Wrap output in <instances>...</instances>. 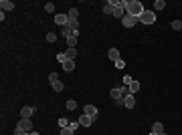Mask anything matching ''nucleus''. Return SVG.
<instances>
[{"mask_svg":"<svg viewBox=\"0 0 182 135\" xmlns=\"http://www.w3.org/2000/svg\"><path fill=\"white\" fill-rule=\"evenodd\" d=\"M144 10H146V8H144V4H142L140 0H127V6H125V12H127V14H134V16L140 18V16L144 14Z\"/></svg>","mask_w":182,"mask_h":135,"instance_id":"obj_1","label":"nucleus"},{"mask_svg":"<svg viewBox=\"0 0 182 135\" xmlns=\"http://www.w3.org/2000/svg\"><path fill=\"white\" fill-rule=\"evenodd\" d=\"M140 22H144V24H154L156 22V14H154V12L152 10H144V14H142V16H140Z\"/></svg>","mask_w":182,"mask_h":135,"instance_id":"obj_2","label":"nucleus"},{"mask_svg":"<svg viewBox=\"0 0 182 135\" xmlns=\"http://www.w3.org/2000/svg\"><path fill=\"white\" fill-rule=\"evenodd\" d=\"M138 20H140L138 16H134V14H127V12H125V16L122 18V24H124L125 28H132V26H134Z\"/></svg>","mask_w":182,"mask_h":135,"instance_id":"obj_3","label":"nucleus"},{"mask_svg":"<svg viewBox=\"0 0 182 135\" xmlns=\"http://www.w3.org/2000/svg\"><path fill=\"white\" fill-rule=\"evenodd\" d=\"M16 129H18V131L31 133V131H33V121H31V119H20V123L16 125Z\"/></svg>","mask_w":182,"mask_h":135,"instance_id":"obj_4","label":"nucleus"},{"mask_svg":"<svg viewBox=\"0 0 182 135\" xmlns=\"http://www.w3.org/2000/svg\"><path fill=\"white\" fill-rule=\"evenodd\" d=\"M83 115L95 119V117H97V107H95V105H85V107H83Z\"/></svg>","mask_w":182,"mask_h":135,"instance_id":"obj_5","label":"nucleus"},{"mask_svg":"<svg viewBox=\"0 0 182 135\" xmlns=\"http://www.w3.org/2000/svg\"><path fill=\"white\" fill-rule=\"evenodd\" d=\"M122 105H125L127 109H134V105H136V99H134V95L130 93V95H125L124 99H122Z\"/></svg>","mask_w":182,"mask_h":135,"instance_id":"obj_6","label":"nucleus"},{"mask_svg":"<svg viewBox=\"0 0 182 135\" xmlns=\"http://www.w3.org/2000/svg\"><path fill=\"white\" fill-rule=\"evenodd\" d=\"M55 22L63 28V26H67V24H69V16H67V14H57V16H55Z\"/></svg>","mask_w":182,"mask_h":135,"instance_id":"obj_7","label":"nucleus"},{"mask_svg":"<svg viewBox=\"0 0 182 135\" xmlns=\"http://www.w3.org/2000/svg\"><path fill=\"white\" fill-rule=\"evenodd\" d=\"M33 115H34V107H23L20 109V117L23 119H31Z\"/></svg>","mask_w":182,"mask_h":135,"instance_id":"obj_8","label":"nucleus"},{"mask_svg":"<svg viewBox=\"0 0 182 135\" xmlns=\"http://www.w3.org/2000/svg\"><path fill=\"white\" fill-rule=\"evenodd\" d=\"M109 95H111V99H115L117 103H122V99H124V93H122L119 87H117V89H111V91H109Z\"/></svg>","mask_w":182,"mask_h":135,"instance_id":"obj_9","label":"nucleus"},{"mask_svg":"<svg viewBox=\"0 0 182 135\" xmlns=\"http://www.w3.org/2000/svg\"><path fill=\"white\" fill-rule=\"evenodd\" d=\"M114 16H115V18H124V16H125V8L122 6V4H117V6L114 8Z\"/></svg>","mask_w":182,"mask_h":135,"instance_id":"obj_10","label":"nucleus"},{"mask_svg":"<svg viewBox=\"0 0 182 135\" xmlns=\"http://www.w3.org/2000/svg\"><path fill=\"white\" fill-rule=\"evenodd\" d=\"M77 38H79V32H73V34H71V36L67 38L69 48H75V45H77Z\"/></svg>","mask_w":182,"mask_h":135,"instance_id":"obj_11","label":"nucleus"},{"mask_svg":"<svg viewBox=\"0 0 182 135\" xmlns=\"http://www.w3.org/2000/svg\"><path fill=\"white\" fill-rule=\"evenodd\" d=\"M0 8H2V12L12 10V8H14V2H12V0H2V2H0Z\"/></svg>","mask_w":182,"mask_h":135,"instance_id":"obj_12","label":"nucleus"},{"mask_svg":"<svg viewBox=\"0 0 182 135\" xmlns=\"http://www.w3.org/2000/svg\"><path fill=\"white\" fill-rule=\"evenodd\" d=\"M91 123H93V119L87 117V115H81V117H79V125H81V127H89Z\"/></svg>","mask_w":182,"mask_h":135,"instance_id":"obj_13","label":"nucleus"},{"mask_svg":"<svg viewBox=\"0 0 182 135\" xmlns=\"http://www.w3.org/2000/svg\"><path fill=\"white\" fill-rule=\"evenodd\" d=\"M63 71H67V73L75 71V61H71V58H69V61H65V63H63Z\"/></svg>","mask_w":182,"mask_h":135,"instance_id":"obj_14","label":"nucleus"},{"mask_svg":"<svg viewBox=\"0 0 182 135\" xmlns=\"http://www.w3.org/2000/svg\"><path fill=\"white\" fill-rule=\"evenodd\" d=\"M103 12H105V14H114V2H111V0L103 2Z\"/></svg>","mask_w":182,"mask_h":135,"instance_id":"obj_15","label":"nucleus"},{"mask_svg":"<svg viewBox=\"0 0 182 135\" xmlns=\"http://www.w3.org/2000/svg\"><path fill=\"white\" fill-rule=\"evenodd\" d=\"M152 131H154V133H156V135H160V133H164L166 129H164V125L160 123V121H156V123L152 125Z\"/></svg>","mask_w":182,"mask_h":135,"instance_id":"obj_16","label":"nucleus"},{"mask_svg":"<svg viewBox=\"0 0 182 135\" xmlns=\"http://www.w3.org/2000/svg\"><path fill=\"white\" fill-rule=\"evenodd\" d=\"M107 56L115 63V61H119V51H117V48H109V51H107Z\"/></svg>","mask_w":182,"mask_h":135,"instance_id":"obj_17","label":"nucleus"},{"mask_svg":"<svg viewBox=\"0 0 182 135\" xmlns=\"http://www.w3.org/2000/svg\"><path fill=\"white\" fill-rule=\"evenodd\" d=\"M140 87H142V85H140V81H132V85H130V93H132V95H134V93H138V91H140Z\"/></svg>","mask_w":182,"mask_h":135,"instance_id":"obj_18","label":"nucleus"},{"mask_svg":"<svg viewBox=\"0 0 182 135\" xmlns=\"http://www.w3.org/2000/svg\"><path fill=\"white\" fill-rule=\"evenodd\" d=\"M67 16H69V20H77V16H79V10H77V8H71Z\"/></svg>","mask_w":182,"mask_h":135,"instance_id":"obj_19","label":"nucleus"},{"mask_svg":"<svg viewBox=\"0 0 182 135\" xmlns=\"http://www.w3.org/2000/svg\"><path fill=\"white\" fill-rule=\"evenodd\" d=\"M67 26L71 28V30H73V32H79V22H77V20H69Z\"/></svg>","mask_w":182,"mask_h":135,"instance_id":"obj_20","label":"nucleus"},{"mask_svg":"<svg viewBox=\"0 0 182 135\" xmlns=\"http://www.w3.org/2000/svg\"><path fill=\"white\" fill-rule=\"evenodd\" d=\"M65 55H67V58L75 61V56H77V51H75V48H67V53H65Z\"/></svg>","mask_w":182,"mask_h":135,"instance_id":"obj_21","label":"nucleus"},{"mask_svg":"<svg viewBox=\"0 0 182 135\" xmlns=\"http://www.w3.org/2000/svg\"><path fill=\"white\" fill-rule=\"evenodd\" d=\"M154 8H156V10H162V8H166V2H164V0H156V2H154Z\"/></svg>","mask_w":182,"mask_h":135,"instance_id":"obj_22","label":"nucleus"},{"mask_svg":"<svg viewBox=\"0 0 182 135\" xmlns=\"http://www.w3.org/2000/svg\"><path fill=\"white\" fill-rule=\"evenodd\" d=\"M53 89L57 91V93H61V91L65 89V85H63V83H61V81H57V83H53Z\"/></svg>","mask_w":182,"mask_h":135,"instance_id":"obj_23","label":"nucleus"},{"mask_svg":"<svg viewBox=\"0 0 182 135\" xmlns=\"http://www.w3.org/2000/svg\"><path fill=\"white\" fill-rule=\"evenodd\" d=\"M61 32H63V36H65V38H69V36L73 34V30H71L69 26H63V28H61Z\"/></svg>","mask_w":182,"mask_h":135,"instance_id":"obj_24","label":"nucleus"},{"mask_svg":"<svg viewBox=\"0 0 182 135\" xmlns=\"http://www.w3.org/2000/svg\"><path fill=\"white\" fill-rule=\"evenodd\" d=\"M170 26L174 28V30H182V22H180V20H172Z\"/></svg>","mask_w":182,"mask_h":135,"instance_id":"obj_25","label":"nucleus"},{"mask_svg":"<svg viewBox=\"0 0 182 135\" xmlns=\"http://www.w3.org/2000/svg\"><path fill=\"white\" fill-rule=\"evenodd\" d=\"M79 127H81L79 121H71V123H69V129H71V131H77Z\"/></svg>","mask_w":182,"mask_h":135,"instance_id":"obj_26","label":"nucleus"},{"mask_svg":"<svg viewBox=\"0 0 182 135\" xmlns=\"http://www.w3.org/2000/svg\"><path fill=\"white\" fill-rule=\"evenodd\" d=\"M65 105H67V109H69V111H73V109H77V103H75V101H71V99H69V101L65 103Z\"/></svg>","mask_w":182,"mask_h":135,"instance_id":"obj_27","label":"nucleus"},{"mask_svg":"<svg viewBox=\"0 0 182 135\" xmlns=\"http://www.w3.org/2000/svg\"><path fill=\"white\" fill-rule=\"evenodd\" d=\"M49 81H51V85H53V83H57L59 75H57V73H51V75H49Z\"/></svg>","mask_w":182,"mask_h":135,"instance_id":"obj_28","label":"nucleus"},{"mask_svg":"<svg viewBox=\"0 0 182 135\" xmlns=\"http://www.w3.org/2000/svg\"><path fill=\"white\" fill-rule=\"evenodd\" d=\"M57 61L61 63V65H63L65 61H69V58H67V55H65V53H61V55H57Z\"/></svg>","mask_w":182,"mask_h":135,"instance_id":"obj_29","label":"nucleus"},{"mask_svg":"<svg viewBox=\"0 0 182 135\" xmlns=\"http://www.w3.org/2000/svg\"><path fill=\"white\" fill-rule=\"evenodd\" d=\"M47 40H49V43H55V40H57V34H55V32H49V34H47Z\"/></svg>","mask_w":182,"mask_h":135,"instance_id":"obj_30","label":"nucleus"},{"mask_svg":"<svg viewBox=\"0 0 182 135\" xmlns=\"http://www.w3.org/2000/svg\"><path fill=\"white\" fill-rule=\"evenodd\" d=\"M45 10L47 12H53V10H55V4H53V2H47V4H45Z\"/></svg>","mask_w":182,"mask_h":135,"instance_id":"obj_31","label":"nucleus"},{"mask_svg":"<svg viewBox=\"0 0 182 135\" xmlns=\"http://www.w3.org/2000/svg\"><path fill=\"white\" fill-rule=\"evenodd\" d=\"M124 67H125V61H124V58L115 61V69H124Z\"/></svg>","mask_w":182,"mask_h":135,"instance_id":"obj_32","label":"nucleus"},{"mask_svg":"<svg viewBox=\"0 0 182 135\" xmlns=\"http://www.w3.org/2000/svg\"><path fill=\"white\" fill-rule=\"evenodd\" d=\"M61 135H75V131H71L69 127H65V129H61Z\"/></svg>","mask_w":182,"mask_h":135,"instance_id":"obj_33","label":"nucleus"},{"mask_svg":"<svg viewBox=\"0 0 182 135\" xmlns=\"http://www.w3.org/2000/svg\"><path fill=\"white\" fill-rule=\"evenodd\" d=\"M59 125H61V129H65V127H69V121L67 119H59Z\"/></svg>","mask_w":182,"mask_h":135,"instance_id":"obj_34","label":"nucleus"},{"mask_svg":"<svg viewBox=\"0 0 182 135\" xmlns=\"http://www.w3.org/2000/svg\"><path fill=\"white\" fill-rule=\"evenodd\" d=\"M132 81H134V79H132L130 75H125V77H124V85H127V87H130V85H132Z\"/></svg>","mask_w":182,"mask_h":135,"instance_id":"obj_35","label":"nucleus"},{"mask_svg":"<svg viewBox=\"0 0 182 135\" xmlns=\"http://www.w3.org/2000/svg\"><path fill=\"white\" fill-rule=\"evenodd\" d=\"M119 89H122V93H124V97H125V95H130V87H119Z\"/></svg>","mask_w":182,"mask_h":135,"instance_id":"obj_36","label":"nucleus"},{"mask_svg":"<svg viewBox=\"0 0 182 135\" xmlns=\"http://www.w3.org/2000/svg\"><path fill=\"white\" fill-rule=\"evenodd\" d=\"M16 135H31V133H26V131H18V129H16Z\"/></svg>","mask_w":182,"mask_h":135,"instance_id":"obj_37","label":"nucleus"},{"mask_svg":"<svg viewBox=\"0 0 182 135\" xmlns=\"http://www.w3.org/2000/svg\"><path fill=\"white\" fill-rule=\"evenodd\" d=\"M31 135H41V133H39V131H31Z\"/></svg>","mask_w":182,"mask_h":135,"instance_id":"obj_38","label":"nucleus"},{"mask_svg":"<svg viewBox=\"0 0 182 135\" xmlns=\"http://www.w3.org/2000/svg\"><path fill=\"white\" fill-rule=\"evenodd\" d=\"M150 135H156V133H154V131H150Z\"/></svg>","mask_w":182,"mask_h":135,"instance_id":"obj_39","label":"nucleus"},{"mask_svg":"<svg viewBox=\"0 0 182 135\" xmlns=\"http://www.w3.org/2000/svg\"><path fill=\"white\" fill-rule=\"evenodd\" d=\"M160 135H166V131H164V133H160Z\"/></svg>","mask_w":182,"mask_h":135,"instance_id":"obj_40","label":"nucleus"}]
</instances>
